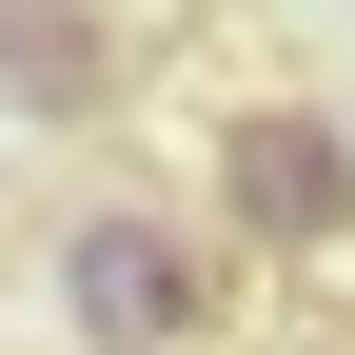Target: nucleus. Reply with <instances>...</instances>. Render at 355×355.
<instances>
[{"instance_id": "nucleus-2", "label": "nucleus", "mask_w": 355, "mask_h": 355, "mask_svg": "<svg viewBox=\"0 0 355 355\" xmlns=\"http://www.w3.org/2000/svg\"><path fill=\"white\" fill-rule=\"evenodd\" d=\"M217 217H237L257 257H336L355 237V139L316 99H237L217 119Z\"/></svg>"}, {"instance_id": "nucleus-1", "label": "nucleus", "mask_w": 355, "mask_h": 355, "mask_svg": "<svg viewBox=\"0 0 355 355\" xmlns=\"http://www.w3.org/2000/svg\"><path fill=\"white\" fill-rule=\"evenodd\" d=\"M60 316L79 355H217V237L178 198H60Z\"/></svg>"}, {"instance_id": "nucleus-3", "label": "nucleus", "mask_w": 355, "mask_h": 355, "mask_svg": "<svg viewBox=\"0 0 355 355\" xmlns=\"http://www.w3.org/2000/svg\"><path fill=\"white\" fill-rule=\"evenodd\" d=\"M119 79L139 60H119L99 0H0V119H60L79 139V119H119Z\"/></svg>"}, {"instance_id": "nucleus-4", "label": "nucleus", "mask_w": 355, "mask_h": 355, "mask_svg": "<svg viewBox=\"0 0 355 355\" xmlns=\"http://www.w3.org/2000/svg\"><path fill=\"white\" fill-rule=\"evenodd\" d=\"M99 20H119V0H99Z\"/></svg>"}]
</instances>
